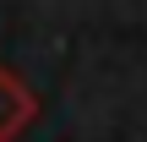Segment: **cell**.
I'll use <instances>...</instances> for the list:
<instances>
[{
  "label": "cell",
  "mask_w": 147,
  "mask_h": 142,
  "mask_svg": "<svg viewBox=\"0 0 147 142\" xmlns=\"http://www.w3.org/2000/svg\"><path fill=\"white\" fill-rule=\"evenodd\" d=\"M33 115H38V99H33V88H27L22 77L0 71V142H16L27 126H33Z\"/></svg>",
  "instance_id": "6da1fadb"
}]
</instances>
